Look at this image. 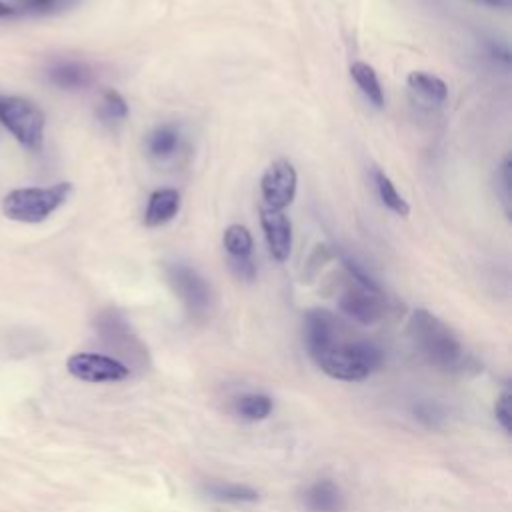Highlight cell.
I'll return each instance as SVG.
<instances>
[{"label": "cell", "instance_id": "6da1fadb", "mask_svg": "<svg viewBox=\"0 0 512 512\" xmlns=\"http://www.w3.org/2000/svg\"><path fill=\"white\" fill-rule=\"evenodd\" d=\"M304 340L314 364L336 380H364L382 364V352L374 342L352 334L324 308L306 314Z\"/></svg>", "mask_w": 512, "mask_h": 512}, {"label": "cell", "instance_id": "7a4b0ae2", "mask_svg": "<svg viewBox=\"0 0 512 512\" xmlns=\"http://www.w3.org/2000/svg\"><path fill=\"white\" fill-rule=\"evenodd\" d=\"M410 336L420 354L440 370H460L464 366V348L448 324L426 308H416L408 324Z\"/></svg>", "mask_w": 512, "mask_h": 512}, {"label": "cell", "instance_id": "3957f363", "mask_svg": "<svg viewBox=\"0 0 512 512\" xmlns=\"http://www.w3.org/2000/svg\"><path fill=\"white\" fill-rule=\"evenodd\" d=\"M72 194L70 182H58L52 186L16 188L2 200V212L6 218L26 224H38L56 212Z\"/></svg>", "mask_w": 512, "mask_h": 512}, {"label": "cell", "instance_id": "277c9868", "mask_svg": "<svg viewBox=\"0 0 512 512\" xmlns=\"http://www.w3.org/2000/svg\"><path fill=\"white\" fill-rule=\"evenodd\" d=\"M0 124L28 150H40L46 116L28 98L0 96Z\"/></svg>", "mask_w": 512, "mask_h": 512}, {"label": "cell", "instance_id": "5b68a950", "mask_svg": "<svg viewBox=\"0 0 512 512\" xmlns=\"http://www.w3.org/2000/svg\"><path fill=\"white\" fill-rule=\"evenodd\" d=\"M96 330H98L102 342L110 350H114L116 354H120L122 358L128 360L126 362L128 370L132 366L144 368L148 364V352H146L144 344L130 330V326L126 324V320L120 312H116V310L102 312L96 320Z\"/></svg>", "mask_w": 512, "mask_h": 512}, {"label": "cell", "instance_id": "8992f818", "mask_svg": "<svg viewBox=\"0 0 512 512\" xmlns=\"http://www.w3.org/2000/svg\"><path fill=\"white\" fill-rule=\"evenodd\" d=\"M166 278L192 318H206L212 310V288L204 276L182 262L166 266Z\"/></svg>", "mask_w": 512, "mask_h": 512}, {"label": "cell", "instance_id": "52a82bcc", "mask_svg": "<svg viewBox=\"0 0 512 512\" xmlns=\"http://www.w3.org/2000/svg\"><path fill=\"white\" fill-rule=\"evenodd\" d=\"M68 372L84 382H120L130 370L116 358L96 352H76L66 360Z\"/></svg>", "mask_w": 512, "mask_h": 512}, {"label": "cell", "instance_id": "ba28073f", "mask_svg": "<svg viewBox=\"0 0 512 512\" xmlns=\"http://www.w3.org/2000/svg\"><path fill=\"white\" fill-rule=\"evenodd\" d=\"M296 186L298 176L294 166L288 160L272 162L260 178V192L266 208L284 210L290 206L296 196Z\"/></svg>", "mask_w": 512, "mask_h": 512}, {"label": "cell", "instance_id": "9c48e42d", "mask_svg": "<svg viewBox=\"0 0 512 512\" xmlns=\"http://www.w3.org/2000/svg\"><path fill=\"white\" fill-rule=\"evenodd\" d=\"M338 308L358 324H376L386 312V302L382 290H372L354 282L338 298Z\"/></svg>", "mask_w": 512, "mask_h": 512}, {"label": "cell", "instance_id": "30bf717a", "mask_svg": "<svg viewBox=\"0 0 512 512\" xmlns=\"http://www.w3.org/2000/svg\"><path fill=\"white\" fill-rule=\"evenodd\" d=\"M260 224L264 230V238L270 250V256L276 262H286L292 250V222L284 214V210L260 208Z\"/></svg>", "mask_w": 512, "mask_h": 512}, {"label": "cell", "instance_id": "8fae6325", "mask_svg": "<svg viewBox=\"0 0 512 512\" xmlns=\"http://www.w3.org/2000/svg\"><path fill=\"white\" fill-rule=\"evenodd\" d=\"M46 78L50 84L62 90H82L92 84V68L76 60H58L46 68Z\"/></svg>", "mask_w": 512, "mask_h": 512}, {"label": "cell", "instance_id": "7c38bea8", "mask_svg": "<svg viewBox=\"0 0 512 512\" xmlns=\"http://www.w3.org/2000/svg\"><path fill=\"white\" fill-rule=\"evenodd\" d=\"M302 502L310 512H342L346 506L344 492L336 482L328 478L312 482L304 490Z\"/></svg>", "mask_w": 512, "mask_h": 512}, {"label": "cell", "instance_id": "4fadbf2b", "mask_svg": "<svg viewBox=\"0 0 512 512\" xmlns=\"http://www.w3.org/2000/svg\"><path fill=\"white\" fill-rule=\"evenodd\" d=\"M180 210V194L174 188H160L154 190L148 198L146 212H144V224L148 228H158L166 222H170Z\"/></svg>", "mask_w": 512, "mask_h": 512}, {"label": "cell", "instance_id": "5bb4252c", "mask_svg": "<svg viewBox=\"0 0 512 512\" xmlns=\"http://www.w3.org/2000/svg\"><path fill=\"white\" fill-rule=\"evenodd\" d=\"M178 146H180V130L174 124H160L146 138L148 154L156 160H166L174 156Z\"/></svg>", "mask_w": 512, "mask_h": 512}, {"label": "cell", "instance_id": "9a60e30c", "mask_svg": "<svg viewBox=\"0 0 512 512\" xmlns=\"http://www.w3.org/2000/svg\"><path fill=\"white\" fill-rule=\"evenodd\" d=\"M204 494L212 500L218 502H230V504H240V502H256L260 498V494L244 484H236V482H208L202 486Z\"/></svg>", "mask_w": 512, "mask_h": 512}, {"label": "cell", "instance_id": "2e32d148", "mask_svg": "<svg viewBox=\"0 0 512 512\" xmlns=\"http://www.w3.org/2000/svg\"><path fill=\"white\" fill-rule=\"evenodd\" d=\"M128 104L120 92L114 88H106L100 94V100L96 104V118L106 126L122 124L128 118Z\"/></svg>", "mask_w": 512, "mask_h": 512}, {"label": "cell", "instance_id": "e0dca14e", "mask_svg": "<svg viewBox=\"0 0 512 512\" xmlns=\"http://www.w3.org/2000/svg\"><path fill=\"white\" fill-rule=\"evenodd\" d=\"M350 74L356 82V86L360 88V92L366 96V100L370 104H374L376 108L384 106V90L380 86V80L374 72V68L366 62H354L350 66Z\"/></svg>", "mask_w": 512, "mask_h": 512}, {"label": "cell", "instance_id": "ac0fdd59", "mask_svg": "<svg viewBox=\"0 0 512 512\" xmlns=\"http://www.w3.org/2000/svg\"><path fill=\"white\" fill-rule=\"evenodd\" d=\"M408 86L414 92H418L424 98H428L432 102H438V104L448 98V86L438 76H432V74L422 72V70H416V72L408 74Z\"/></svg>", "mask_w": 512, "mask_h": 512}, {"label": "cell", "instance_id": "d6986e66", "mask_svg": "<svg viewBox=\"0 0 512 512\" xmlns=\"http://www.w3.org/2000/svg\"><path fill=\"white\" fill-rule=\"evenodd\" d=\"M82 0H14L16 14H30V16H54L72 10Z\"/></svg>", "mask_w": 512, "mask_h": 512}, {"label": "cell", "instance_id": "ffe728a7", "mask_svg": "<svg viewBox=\"0 0 512 512\" xmlns=\"http://www.w3.org/2000/svg\"><path fill=\"white\" fill-rule=\"evenodd\" d=\"M374 184H376V190H378V196H380L382 204H384L390 212H394V214H398V216H408V214H410L408 202L400 196V192L396 190L394 182H392L384 172L374 170Z\"/></svg>", "mask_w": 512, "mask_h": 512}, {"label": "cell", "instance_id": "44dd1931", "mask_svg": "<svg viewBox=\"0 0 512 512\" xmlns=\"http://www.w3.org/2000/svg\"><path fill=\"white\" fill-rule=\"evenodd\" d=\"M224 248L230 258L252 256V236L246 226L230 224L224 230Z\"/></svg>", "mask_w": 512, "mask_h": 512}, {"label": "cell", "instance_id": "7402d4cb", "mask_svg": "<svg viewBox=\"0 0 512 512\" xmlns=\"http://www.w3.org/2000/svg\"><path fill=\"white\" fill-rule=\"evenodd\" d=\"M272 408V398L266 394H244L236 400V412L246 420H264Z\"/></svg>", "mask_w": 512, "mask_h": 512}, {"label": "cell", "instance_id": "603a6c76", "mask_svg": "<svg viewBox=\"0 0 512 512\" xmlns=\"http://www.w3.org/2000/svg\"><path fill=\"white\" fill-rule=\"evenodd\" d=\"M414 418H416L422 426H426V428H430V430H436V428H440V426L444 424L446 414H444V408H442L440 404L430 402V400H424V402H418V404L414 406Z\"/></svg>", "mask_w": 512, "mask_h": 512}, {"label": "cell", "instance_id": "cb8c5ba5", "mask_svg": "<svg viewBox=\"0 0 512 512\" xmlns=\"http://www.w3.org/2000/svg\"><path fill=\"white\" fill-rule=\"evenodd\" d=\"M494 416H496L498 424L502 426V430L506 434H510L512 432V394L508 388L498 396V400L494 404Z\"/></svg>", "mask_w": 512, "mask_h": 512}, {"label": "cell", "instance_id": "d4e9b609", "mask_svg": "<svg viewBox=\"0 0 512 512\" xmlns=\"http://www.w3.org/2000/svg\"><path fill=\"white\" fill-rule=\"evenodd\" d=\"M228 266H230L232 274H234L238 280L250 282V280L256 278V264H254L252 256H246V258H230V256H228Z\"/></svg>", "mask_w": 512, "mask_h": 512}, {"label": "cell", "instance_id": "484cf974", "mask_svg": "<svg viewBox=\"0 0 512 512\" xmlns=\"http://www.w3.org/2000/svg\"><path fill=\"white\" fill-rule=\"evenodd\" d=\"M498 182H500V196H502V204H504V212L506 216H510V156L506 154L502 158L500 170H498Z\"/></svg>", "mask_w": 512, "mask_h": 512}, {"label": "cell", "instance_id": "4316f807", "mask_svg": "<svg viewBox=\"0 0 512 512\" xmlns=\"http://www.w3.org/2000/svg\"><path fill=\"white\" fill-rule=\"evenodd\" d=\"M470 2L486 8H498V10H508L512 6V0H470Z\"/></svg>", "mask_w": 512, "mask_h": 512}, {"label": "cell", "instance_id": "83f0119b", "mask_svg": "<svg viewBox=\"0 0 512 512\" xmlns=\"http://www.w3.org/2000/svg\"><path fill=\"white\" fill-rule=\"evenodd\" d=\"M14 14H16L14 6H10V4L0 0V18H8V16H14Z\"/></svg>", "mask_w": 512, "mask_h": 512}]
</instances>
